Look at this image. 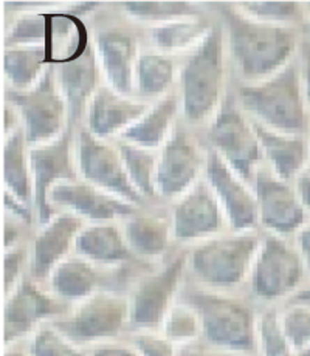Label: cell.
<instances>
[{"mask_svg": "<svg viewBox=\"0 0 310 356\" xmlns=\"http://www.w3.org/2000/svg\"><path fill=\"white\" fill-rule=\"evenodd\" d=\"M93 44L107 86L132 97L135 93L137 64L141 56L134 34L118 26H109L96 33Z\"/></svg>", "mask_w": 310, "mask_h": 356, "instance_id": "obj_19", "label": "cell"}, {"mask_svg": "<svg viewBox=\"0 0 310 356\" xmlns=\"http://www.w3.org/2000/svg\"><path fill=\"white\" fill-rule=\"evenodd\" d=\"M100 64L96 58L93 40L73 53L72 56L54 65L58 84L68 106V115L72 122L84 116L88 102L98 88Z\"/></svg>", "mask_w": 310, "mask_h": 356, "instance_id": "obj_21", "label": "cell"}, {"mask_svg": "<svg viewBox=\"0 0 310 356\" xmlns=\"http://www.w3.org/2000/svg\"><path fill=\"white\" fill-rule=\"evenodd\" d=\"M295 248L304 265L306 275L310 276V220L302 225L301 229L295 234Z\"/></svg>", "mask_w": 310, "mask_h": 356, "instance_id": "obj_41", "label": "cell"}, {"mask_svg": "<svg viewBox=\"0 0 310 356\" xmlns=\"http://www.w3.org/2000/svg\"><path fill=\"white\" fill-rule=\"evenodd\" d=\"M261 237L250 232H231L199 243L188 256L191 271L211 291H230L250 276Z\"/></svg>", "mask_w": 310, "mask_h": 356, "instance_id": "obj_4", "label": "cell"}, {"mask_svg": "<svg viewBox=\"0 0 310 356\" xmlns=\"http://www.w3.org/2000/svg\"><path fill=\"white\" fill-rule=\"evenodd\" d=\"M116 147H118V152L130 181H132L134 188L139 191V194L144 200H154V198H157V150L143 149L124 141H120V145Z\"/></svg>", "mask_w": 310, "mask_h": 356, "instance_id": "obj_32", "label": "cell"}, {"mask_svg": "<svg viewBox=\"0 0 310 356\" xmlns=\"http://www.w3.org/2000/svg\"><path fill=\"white\" fill-rule=\"evenodd\" d=\"M256 352L261 356H298L282 333L279 312L274 308L258 316Z\"/></svg>", "mask_w": 310, "mask_h": 356, "instance_id": "obj_37", "label": "cell"}, {"mask_svg": "<svg viewBox=\"0 0 310 356\" xmlns=\"http://www.w3.org/2000/svg\"><path fill=\"white\" fill-rule=\"evenodd\" d=\"M30 166L34 191V212L40 225L53 217L48 195L56 184L78 180L72 126L58 140L30 147Z\"/></svg>", "mask_w": 310, "mask_h": 356, "instance_id": "obj_12", "label": "cell"}, {"mask_svg": "<svg viewBox=\"0 0 310 356\" xmlns=\"http://www.w3.org/2000/svg\"><path fill=\"white\" fill-rule=\"evenodd\" d=\"M238 98L244 112L264 127L288 135H307L309 106L300 60L295 59L268 79L244 82L238 88Z\"/></svg>", "mask_w": 310, "mask_h": 356, "instance_id": "obj_2", "label": "cell"}, {"mask_svg": "<svg viewBox=\"0 0 310 356\" xmlns=\"http://www.w3.org/2000/svg\"><path fill=\"white\" fill-rule=\"evenodd\" d=\"M132 348L139 356H177V346L157 330H139L132 338Z\"/></svg>", "mask_w": 310, "mask_h": 356, "instance_id": "obj_39", "label": "cell"}, {"mask_svg": "<svg viewBox=\"0 0 310 356\" xmlns=\"http://www.w3.org/2000/svg\"><path fill=\"white\" fill-rule=\"evenodd\" d=\"M48 203L52 209L58 208L62 212H68L82 218L86 223L115 222L132 216L140 209L84 180L56 184L48 195Z\"/></svg>", "mask_w": 310, "mask_h": 356, "instance_id": "obj_18", "label": "cell"}, {"mask_svg": "<svg viewBox=\"0 0 310 356\" xmlns=\"http://www.w3.org/2000/svg\"><path fill=\"white\" fill-rule=\"evenodd\" d=\"M75 252L96 266H116L135 257L121 227L115 222L86 223L77 238Z\"/></svg>", "mask_w": 310, "mask_h": 356, "instance_id": "obj_25", "label": "cell"}, {"mask_svg": "<svg viewBox=\"0 0 310 356\" xmlns=\"http://www.w3.org/2000/svg\"><path fill=\"white\" fill-rule=\"evenodd\" d=\"M180 106L186 121L203 124L215 118L225 102V29L212 25L208 36L188 54L180 68Z\"/></svg>", "mask_w": 310, "mask_h": 356, "instance_id": "obj_3", "label": "cell"}, {"mask_svg": "<svg viewBox=\"0 0 310 356\" xmlns=\"http://www.w3.org/2000/svg\"><path fill=\"white\" fill-rule=\"evenodd\" d=\"M205 181L222 208L234 232H250L259 225L258 203L254 191L248 186L215 150L206 152Z\"/></svg>", "mask_w": 310, "mask_h": 356, "instance_id": "obj_15", "label": "cell"}, {"mask_svg": "<svg viewBox=\"0 0 310 356\" xmlns=\"http://www.w3.org/2000/svg\"><path fill=\"white\" fill-rule=\"evenodd\" d=\"M208 140L212 150L244 180L253 181L263 160V150L253 121L245 118L233 101L225 99L211 120Z\"/></svg>", "mask_w": 310, "mask_h": 356, "instance_id": "obj_10", "label": "cell"}, {"mask_svg": "<svg viewBox=\"0 0 310 356\" xmlns=\"http://www.w3.org/2000/svg\"><path fill=\"white\" fill-rule=\"evenodd\" d=\"M6 99L19 113L20 126L29 146H39L58 140L70 127L68 106L58 84L54 67L30 90L8 88Z\"/></svg>", "mask_w": 310, "mask_h": 356, "instance_id": "obj_6", "label": "cell"}, {"mask_svg": "<svg viewBox=\"0 0 310 356\" xmlns=\"http://www.w3.org/2000/svg\"><path fill=\"white\" fill-rule=\"evenodd\" d=\"M149 107L150 104L146 101L127 97L107 84L100 86L88 102L86 127L96 138L107 141L126 132Z\"/></svg>", "mask_w": 310, "mask_h": 356, "instance_id": "obj_20", "label": "cell"}, {"mask_svg": "<svg viewBox=\"0 0 310 356\" xmlns=\"http://www.w3.org/2000/svg\"><path fill=\"white\" fill-rule=\"evenodd\" d=\"M19 241V227L16 223H13L11 220H8L5 223V248L11 250L17 246Z\"/></svg>", "mask_w": 310, "mask_h": 356, "instance_id": "obj_44", "label": "cell"}, {"mask_svg": "<svg viewBox=\"0 0 310 356\" xmlns=\"http://www.w3.org/2000/svg\"><path fill=\"white\" fill-rule=\"evenodd\" d=\"M75 159L81 180L93 184L121 200L141 208L144 198L134 188L124 168L118 147L110 146L88 132L87 127H79L75 134Z\"/></svg>", "mask_w": 310, "mask_h": 356, "instance_id": "obj_9", "label": "cell"}, {"mask_svg": "<svg viewBox=\"0 0 310 356\" xmlns=\"http://www.w3.org/2000/svg\"><path fill=\"white\" fill-rule=\"evenodd\" d=\"M253 126L268 169L281 180L293 183L310 164L307 136L274 132L256 121H253Z\"/></svg>", "mask_w": 310, "mask_h": 356, "instance_id": "obj_23", "label": "cell"}, {"mask_svg": "<svg viewBox=\"0 0 310 356\" xmlns=\"http://www.w3.org/2000/svg\"><path fill=\"white\" fill-rule=\"evenodd\" d=\"M5 273H3V280H5V294H8L16 289V286L24 280V270L26 265V251L22 246H15L6 251L5 254Z\"/></svg>", "mask_w": 310, "mask_h": 356, "instance_id": "obj_40", "label": "cell"}, {"mask_svg": "<svg viewBox=\"0 0 310 356\" xmlns=\"http://www.w3.org/2000/svg\"><path fill=\"white\" fill-rule=\"evenodd\" d=\"M84 225L86 222L82 218L68 212H59L47 223L40 225L31 251V273L34 277L48 279L62 260L70 257Z\"/></svg>", "mask_w": 310, "mask_h": 356, "instance_id": "obj_22", "label": "cell"}, {"mask_svg": "<svg viewBox=\"0 0 310 356\" xmlns=\"http://www.w3.org/2000/svg\"><path fill=\"white\" fill-rule=\"evenodd\" d=\"M296 194H298L302 207L307 212H310V166L302 170L293 181Z\"/></svg>", "mask_w": 310, "mask_h": 356, "instance_id": "obj_42", "label": "cell"}, {"mask_svg": "<svg viewBox=\"0 0 310 356\" xmlns=\"http://www.w3.org/2000/svg\"><path fill=\"white\" fill-rule=\"evenodd\" d=\"M302 68V86H304V95L307 106L310 107V54L306 58V63L301 65Z\"/></svg>", "mask_w": 310, "mask_h": 356, "instance_id": "obj_46", "label": "cell"}, {"mask_svg": "<svg viewBox=\"0 0 310 356\" xmlns=\"http://www.w3.org/2000/svg\"><path fill=\"white\" fill-rule=\"evenodd\" d=\"M306 276L298 251L284 237L268 234L261 238L250 273L254 296L267 302L292 298L302 289Z\"/></svg>", "mask_w": 310, "mask_h": 356, "instance_id": "obj_8", "label": "cell"}, {"mask_svg": "<svg viewBox=\"0 0 310 356\" xmlns=\"http://www.w3.org/2000/svg\"><path fill=\"white\" fill-rule=\"evenodd\" d=\"M88 356H139L132 347L115 346V344H102L95 348Z\"/></svg>", "mask_w": 310, "mask_h": 356, "instance_id": "obj_43", "label": "cell"}, {"mask_svg": "<svg viewBox=\"0 0 310 356\" xmlns=\"http://www.w3.org/2000/svg\"><path fill=\"white\" fill-rule=\"evenodd\" d=\"M123 234L135 257L158 259L168 251L172 234L171 218L153 214H135L124 218Z\"/></svg>", "mask_w": 310, "mask_h": 356, "instance_id": "obj_27", "label": "cell"}, {"mask_svg": "<svg viewBox=\"0 0 310 356\" xmlns=\"http://www.w3.org/2000/svg\"><path fill=\"white\" fill-rule=\"evenodd\" d=\"M188 256L178 254L137 285L130 304V323L139 330H160L164 318L176 305Z\"/></svg>", "mask_w": 310, "mask_h": 356, "instance_id": "obj_13", "label": "cell"}, {"mask_svg": "<svg viewBox=\"0 0 310 356\" xmlns=\"http://www.w3.org/2000/svg\"><path fill=\"white\" fill-rule=\"evenodd\" d=\"M228 36L230 56L245 84L261 82L296 59L300 30L258 22L244 16L233 3H219Z\"/></svg>", "mask_w": 310, "mask_h": 356, "instance_id": "obj_1", "label": "cell"}, {"mask_svg": "<svg viewBox=\"0 0 310 356\" xmlns=\"http://www.w3.org/2000/svg\"><path fill=\"white\" fill-rule=\"evenodd\" d=\"M121 11L129 19L139 20L149 26L162 25L172 20L202 16L196 3L180 0H153V2H121Z\"/></svg>", "mask_w": 310, "mask_h": 356, "instance_id": "obj_33", "label": "cell"}, {"mask_svg": "<svg viewBox=\"0 0 310 356\" xmlns=\"http://www.w3.org/2000/svg\"><path fill=\"white\" fill-rule=\"evenodd\" d=\"M304 25L307 26V30L310 33V2L306 3V19H304Z\"/></svg>", "mask_w": 310, "mask_h": 356, "instance_id": "obj_49", "label": "cell"}, {"mask_svg": "<svg viewBox=\"0 0 310 356\" xmlns=\"http://www.w3.org/2000/svg\"><path fill=\"white\" fill-rule=\"evenodd\" d=\"M30 356H88L84 348L68 339L53 323L40 325L30 337Z\"/></svg>", "mask_w": 310, "mask_h": 356, "instance_id": "obj_36", "label": "cell"}, {"mask_svg": "<svg viewBox=\"0 0 310 356\" xmlns=\"http://www.w3.org/2000/svg\"><path fill=\"white\" fill-rule=\"evenodd\" d=\"M206 154L183 126L176 127L171 138L158 150L157 194L177 202L201 181L205 174Z\"/></svg>", "mask_w": 310, "mask_h": 356, "instance_id": "obj_11", "label": "cell"}, {"mask_svg": "<svg viewBox=\"0 0 310 356\" xmlns=\"http://www.w3.org/2000/svg\"><path fill=\"white\" fill-rule=\"evenodd\" d=\"M65 304L44 291L30 279L20 282L8 296L5 304V344L13 346L38 330L40 325L56 321L67 314Z\"/></svg>", "mask_w": 310, "mask_h": 356, "instance_id": "obj_16", "label": "cell"}, {"mask_svg": "<svg viewBox=\"0 0 310 356\" xmlns=\"http://www.w3.org/2000/svg\"><path fill=\"white\" fill-rule=\"evenodd\" d=\"M171 225L176 241L205 242L222 236L228 222L208 183L201 180L174 203Z\"/></svg>", "mask_w": 310, "mask_h": 356, "instance_id": "obj_17", "label": "cell"}, {"mask_svg": "<svg viewBox=\"0 0 310 356\" xmlns=\"http://www.w3.org/2000/svg\"><path fill=\"white\" fill-rule=\"evenodd\" d=\"M160 332L177 347L189 346L202 334V323L194 307L188 302H176L164 318Z\"/></svg>", "mask_w": 310, "mask_h": 356, "instance_id": "obj_35", "label": "cell"}, {"mask_svg": "<svg viewBox=\"0 0 310 356\" xmlns=\"http://www.w3.org/2000/svg\"><path fill=\"white\" fill-rule=\"evenodd\" d=\"M48 286L62 304H79L98 293L100 275L96 265L77 256H70L56 266L48 277Z\"/></svg>", "mask_w": 310, "mask_h": 356, "instance_id": "obj_26", "label": "cell"}, {"mask_svg": "<svg viewBox=\"0 0 310 356\" xmlns=\"http://www.w3.org/2000/svg\"><path fill=\"white\" fill-rule=\"evenodd\" d=\"M290 300H296V302H304V304H310V285L301 289L298 293L293 294L290 298Z\"/></svg>", "mask_w": 310, "mask_h": 356, "instance_id": "obj_47", "label": "cell"}, {"mask_svg": "<svg viewBox=\"0 0 310 356\" xmlns=\"http://www.w3.org/2000/svg\"><path fill=\"white\" fill-rule=\"evenodd\" d=\"M188 304L196 308L206 342L217 350L250 355L256 352L258 318L247 304L222 293H191Z\"/></svg>", "mask_w": 310, "mask_h": 356, "instance_id": "obj_5", "label": "cell"}, {"mask_svg": "<svg viewBox=\"0 0 310 356\" xmlns=\"http://www.w3.org/2000/svg\"><path fill=\"white\" fill-rule=\"evenodd\" d=\"M3 67L11 88L30 90L52 65L44 47H10L5 51Z\"/></svg>", "mask_w": 310, "mask_h": 356, "instance_id": "obj_31", "label": "cell"}, {"mask_svg": "<svg viewBox=\"0 0 310 356\" xmlns=\"http://www.w3.org/2000/svg\"><path fill=\"white\" fill-rule=\"evenodd\" d=\"M307 145H309V156H310V122H309V130H307Z\"/></svg>", "mask_w": 310, "mask_h": 356, "instance_id": "obj_50", "label": "cell"}, {"mask_svg": "<svg viewBox=\"0 0 310 356\" xmlns=\"http://www.w3.org/2000/svg\"><path fill=\"white\" fill-rule=\"evenodd\" d=\"M182 356H247V355L212 348V350H186V352H183Z\"/></svg>", "mask_w": 310, "mask_h": 356, "instance_id": "obj_45", "label": "cell"}, {"mask_svg": "<svg viewBox=\"0 0 310 356\" xmlns=\"http://www.w3.org/2000/svg\"><path fill=\"white\" fill-rule=\"evenodd\" d=\"M253 191L256 195L259 225L268 234H296L304 225L307 211L302 207L293 183L281 180L270 169L259 166L253 178Z\"/></svg>", "mask_w": 310, "mask_h": 356, "instance_id": "obj_14", "label": "cell"}, {"mask_svg": "<svg viewBox=\"0 0 310 356\" xmlns=\"http://www.w3.org/2000/svg\"><path fill=\"white\" fill-rule=\"evenodd\" d=\"M5 356H30V355L24 350H17V348H10V350L5 353Z\"/></svg>", "mask_w": 310, "mask_h": 356, "instance_id": "obj_48", "label": "cell"}, {"mask_svg": "<svg viewBox=\"0 0 310 356\" xmlns=\"http://www.w3.org/2000/svg\"><path fill=\"white\" fill-rule=\"evenodd\" d=\"M300 356H310V347H309V348H307V350H306V352H304V353H301V355H300Z\"/></svg>", "mask_w": 310, "mask_h": 356, "instance_id": "obj_51", "label": "cell"}, {"mask_svg": "<svg viewBox=\"0 0 310 356\" xmlns=\"http://www.w3.org/2000/svg\"><path fill=\"white\" fill-rule=\"evenodd\" d=\"M233 5L244 16L270 25L298 29L306 19V3L292 0H245Z\"/></svg>", "mask_w": 310, "mask_h": 356, "instance_id": "obj_34", "label": "cell"}, {"mask_svg": "<svg viewBox=\"0 0 310 356\" xmlns=\"http://www.w3.org/2000/svg\"><path fill=\"white\" fill-rule=\"evenodd\" d=\"M212 25L203 16L172 20L162 25L149 26V40L157 53L164 56L191 54L208 36Z\"/></svg>", "mask_w": 310, "mask_h": 356, "instance_id": "obj_29", "label": "cell"}, {"mask_svg": "<svg viewBox=\"0 0 310 356\" xmlns=\"http://www.w3.org/2000/svg\"><path fill=\"white\" fill-rule=\"evenodd\" d=\"M3 178L6 186L5 193L34 208L30 146L20 124L8 132V136H6L3 149Z\"/></svg>", "mask_w": 310, "mask_h": 356, "instance_id": "obj_28", "label": "cell"}, {"mask_svg": "<svg viewBox=\"0 0 310 356\" xmlns=\"http://www.w3.org/2000/svg\"><path fill=\"white\" fill-rule=\"evenodd\" d=\"M279 324L295 353H304L310 347V304L290 300L279 312Z\"/></svg>", "mask_w": 310, "mask_h": 356, "instance_id": "obj_38", "label": "cell"}, {"mask_svg": "<svg viewBox=\"0 0 310 356\" xmlns=\"http://www.w3.org/2000/svg\"><path fill=\"white\" fill-rule=\"evenodd\" d=\"M130 323V304L123 294L98 291L75 305L64 316L53 321L68 339L84 347L102 346L120 337Z\"/></svg>", "mask_w": 310, "mask_h": 356, "instance_id": "obj_7", "label": "cell"}, {"mask_svg": "<svg viewBox=\"0 0 310 356\" xmlns=\"http://www.w3.org/2000/svg\"><path fill=\"white\" fill-rule=\"evenodd\" d=\"M180 111V97L169 92L153 102L141 118L120 135V141L158 152L176 130Z\"/></svg>", "mask_w": 310, "mask_h": 356, "instance_id": "obj_24", "label": "cell"}, {"mask_svg": "<svg viewBox=\"0 0 310 356\" xmlns=\"http://www.w3.org/2000/svg\"><path fill=\"white\" fill-rule=\"evenodd\" d=\"M176 81V63L169 56L157 51L141 53L137 64L135 93H139L146 102H153L169 93Z\"/></svg>", "mask_w": 310, "mask_h": 356, "instance_id": "obj_30", "label": "cell"}]
</instances>
